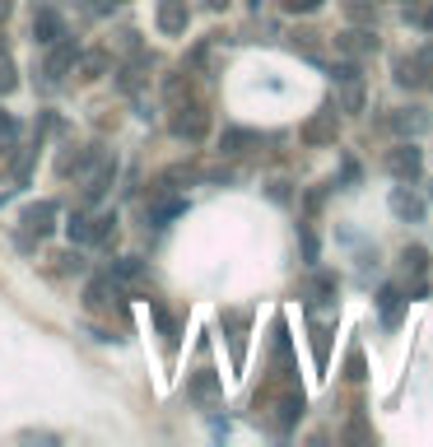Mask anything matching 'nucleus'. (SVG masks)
Here are the masks:
<instances>
[{
	"label": "nucleus",
	"mask_w": 433,
	"mask_h": 447,
	"mask_svg": "<svg viewBox=\"0 0 433 447\" xmlns=\"http://www.w3.org/2000/svg\"><path fill=\"white\" fill-rule=\"evenodd\" d=\"M210 391H215V377H196L191 382V396H210Z\"/></svg>",
	"instance_id": "ddd939ff"
},
{
	"label": "nucleus",
	"mask_w": 433,
	"mask_h": 447,
	"mask_svg": "<svg viewBox=\"0 0 433 447\" xmlns=\"http://www.w3.org/2000/svg\"><path fill=\"white\" fill-rule=\"evenodd\" d=\"M396 312H401V293H396V289H382V317H387V326L396 322Z\"/></svg>",
	"instance_id": "9d476101"
},
{
	"label": "nucleus",
	"mask_w": 433,
	"mask_h": 447,
	"mask_svg": "<svg viewBox=\"0 0 433 447\" xmlns=\"http://www.w3.org/2000/svg\"><path fill=\"white\" fill-rule=\"evenodd\" d=\"M391 210H396L401 219H419V215H424V205H419L415 196H405V191H396V196H391Z\"/></svg>",
	"instance_id": "6e6552de"
},
{
	"label": "nucleus",
	"mask_w": 433,
	"mask_h": 447,
	"mask_svg": "<svg viewBox=\"0 0 433 447\" xmlns=\"http://www.w3.org/2000/svg\"><path fill=\"white\" fill-rule=\"evenodd\" d=\"M177 215H186V201H163V205H154V210H149V224H154V229H163V224H168V219H177Z\"/></svg>",
	"instance_id": "423d86ee"
},
{
	"label": "nucleus",
	"mask_w": 433,
	"mask_h": 447,
	"mask_svg": "<svg viewBox=\"0 0 433 447\" xmlns=\"http://www.w3.org/2000/svg\"><path fill=\"white\" fill-rule=\"evenodd\" d=\"M33 33H38V42H61L65 38V24H61V15L56 10H38V19H33Z\"/></svg>",
	"instance_id": "f257e3e1"
},
{
	"label": "nucleus",
	"mask_w": 433,
	"mask_h": 447,
	"mask_svg": "<svg viewBox=\"0 0 433 447\" xmlns=\"http://www.w3.org/2000/svg\"><path fill=\"white\" fill-rule=\"evenodd\" d=\"M112 275H117V279H136V275H140V261H131V257H126V261L112 266Z\"/></svg>",
	"instance_id": "f8f14e48"
},
{
	"label": "nucleus",
	"mask_w": 433,
	"mask_h": 447,
	"mask_svg": "<svg viewBox=\"0 0 433 447\" xmlns=\"http://www.w3.org/2000/svg\"><path fill=\"white\" fill-rule=\"evenodd\" d=\"M387 168L396 172V177H415V172H419V149H415V145H401V149L387 159Z\"/></svg>",
	"instance_id": "f03ea898"
},
{
	"label": "nucleus",
	"mask_w": 433,
	"mask_h": 447,
	"mask_svg": "<svg viewBox=\"0 0 433 447\" xmlns=\"http://www.w3.org/2000/svg\"><path fill=\"white\" fill-rule=\"evenodd\" d=\"M5 10H10V0H0V19H5Z\"/></svg>",
	"instance_id": "dca6fc26"
},
{
	"label": "nucleus",
	"mask_w": 433,
	"mask_h": 447,
	"mask_svg": "<svg viewBox=\"0 0 433 447\" xmlns=\"http://www.w3.org/2000/svg\"><path fill=\"white\" fill-rule=\"evenodd\" d=\"M15 89V79H10V61H0V93Z\"/></svg>",
	"instance_id": "4468645a"
},
{
	"label": "nucleus",
	"mask_w": 433,
	"mask_h": 447,
	"mask_svg": "<svg viewBox=\"0 0 433 447\" xmlns=\"http://www.w3.org/2000/svg\"><path fill=\"white\" fill-rule=\"evenodd\" d=\"M51 215H56V205H51V201L33 205L28 215H24V229H28V233H47V229H51Z\"/></svg>",
	"instance_id": "20e7f679"
},
{
	"label": "nucleus",
	"mask_w": 433,
	"mask_h": 447,
	"mask_svg": "<svg viewBox=\"0 0 433 447\" xmlns=\"http://www.w3.org/2000/svg\"><path fill=\"white\" fill-rule=\"evenodd\" d=\"M247 145H256V131H238V126H233V131L219 136V149H224V154H243Z\"/></svg>",
	"instance_id": "7ed1b4c3"
},
{
	"label": "nucleus",
	"mask_w": 433,
	"mask_h": 447,
	"mask_svg": "<svg viewBox=\"0 0 433 447\" xmlns=\"http://www.w3.org/2000/svg\"><path fill=\"white\" fill-rule=\"evenodd\" d=\"M112 298H117V284H112V279H98V284H89V308H108Z\"/></svg>",
	"instance_id": "0eeeda50"
},
{
	"label": "nucleus",
	"mask_w": 433,
	"mask_h": 447,
	"mask_svg": "<svg viewBox=\"0 0 433 447\" xmlns=\"http://www.w3.org/2000/svg\"><path fill=\"white\" fill-rule=\"evenodd\" d=\"M405 266H410L415 275H424V266H429V257H424V247H405Z\"/></svg>",
	"instance_id": "9b49d317"
},
{
	"label": "nucleus",
	"mask_w": 433,
	"mask_h": 447,
	"mask_svg": "<svg viewBox=\"0 0 433 447\" xmlns=\"http://www.w3.org/2000/svg\"><path fill=\"white\" fill-rule=\"evenodd\" d=\"M112 172H117V168H112V163H108V168L98 172V177H93L89 186H84V196H89V201H98V196H103V191H108V182H112Z\"/></svg>",
	"instance_id": "1a4fd4ad"
},
{
	"label": "nucleus",
	"mask_w": 433,
	"mask_h": 447,
	"mask_svg": "<svg viewBox=\"0 0 433 447\" xmlns=\"http://www.w3.org/2000/svg\"><path fill=\"white\" fill-rule=\"evenodd\" d=\"M158 29H163V33H177V29H186V5L168 0V5L158 10Z\"/></svg>",
	"instance_id": "39448f33"
},
{
	"label": "nucleus",
	"mask_w": 433,
	"mask_h": 447,
	"mask_svg": "<svg viewBox=\"0 0 433 447\" xmlns=\"http://www.w3.org/2000/svg\"><path fill=\"white\" fill-rule=\"evenodd\" d=\"M15 136V117H5V112H0V140H10Z\"/></svg>",
	"instance_id": "2eb2a0df"
}]
</instances>
